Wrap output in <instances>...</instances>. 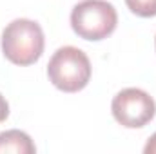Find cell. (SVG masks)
<instances>
[{"label":"cell","mask_w":156,"mask_h":154,"mask_svg":"<svg viewBox=\"0 0 156 154\" xmlns=\"http://www.w3.org/2000/svg\"><path fill=\"white\" fill-rule=\"evenodd\" d=\"M44 31L35 20L16 18L2 33V53L15 65H31L44 53Z\"/></svg>","instance_id":"cell-1"},{"label":"cell","mask_w":156,"mask_h":154,"mask_svg":"<svg viewBox=\"0 0 156 154\" xmlns=\"http://www.w3.org/2000/svg\"><path fill=\"white\" fill-rule=\"evenodd\" d=\"M47 76L56 89L64 93H78L91 80V62L78 47H60L47 64Z\"/></svg>","instance_id":"cell-2"},{"label":"cell","mask_w":156,"mask_h":154,"mask_svg":"<svg viewBox=\"0 0 156 154\" xmlns=\"http://www.w3.org/2000/svg\"><path fill=\"white\" fill-rule=\"evenodd\" d=\"M116 9L107 0H83L71 11V27L83 40L107 38L116 29Z\"/></svg>","instance_id":"cell-3"},{"label":"cell","mask_w":156,"mask_h":154,"mask_svg":"<svg viewBox=\"0 0 156 154\" xmlns=\"http://www.w3.org/2000/svg\"><path fill=\"white\" fill-rule=\"evenodd\" d=\"M111 111L120 125L127 129H142L154 118L156 103L149 93L127 87L113 98Z\"/></svg>","instance_id":"cell-4"},{"label":"cell","mask_w":156,"mask_h":154,"mask_svg":"<svg viewBox=\"0 0 156 154\" xmlns=\"http://www.w3.org/2000/svg\"><path fill=\"white\" fill-rule=\"evenodd\" d=\"M37 151L33 140L24 131H5L0 132V152H15V154H33Z\"/></svg>","instance_id":"cell-5"},{"label":"cell","mask_w":156,"mask_h":154,"mask_svg":"<svg viewBox=\"0 0 156 154\" xmlns=\"http://www.w3.org/2000/svg\"><path fill=\"white\" fill-rule=\"evenodd\" d=\"M125 4L131 9V13L138 16L144 18L156 16V0H125Z\"/></svg>","instance_id":"cell-6"},{"label":"cell","mask_w":156,"mask_h":154,"mask_svg":"<svg viewBox=\"0 0 156 154\" xmlns=\"http://www.w3.org/2000/svg\"><path fill=\"white\" fill-rule=\"evenodd\" d=\"M7 116H9V103H7V100L0 94V123H2Z\"/></svg>","instance_id":"cell-7"},{"label":"cell","mask_w":156,"mask_h":154,"mask_svg":"<svg viewBox=\"0 0 156 154\" xmlns=\"http://www.w3.org/2000/svg\"><path fill=\"white\" fill-rule=\"evenodd\" d=\"M144 152L145 154H156V132L147 140L145 147H144Z\"/></svg>","instance_id":"cell-8"},{"label":"cell","mask_w":156,"mask_h":154,"mask_svg":"<svg viewBox=\"0 0 156 154\" xmlns=\"http://www.w3.org/2000/svg\"><path fill=\"white\" fill-rule=\"evenodd\" d=\"M154 45H156V40H154Z\"/></svg>","instance_id":"cell-9"}]
</instances>
